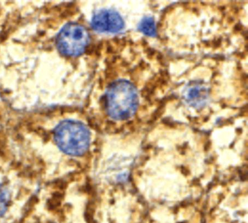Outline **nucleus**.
I'll return each mask as SVG.
<instances>
[{"label": "nucleus", "instance_id": "1", "mask_svg": "<svg viewBox=\"0 0 248 223\" xmlns=\"http://www.w3.org/2000/svg\"><path fill=\"white\" fill-rule=\"evenodd\" d=\"M139 105L137 90L130 82L118 80L107 87L105 109L109 117L115 121H125L133 117Z\"/></svg>", "mask_w": 248, "mask_h": 223}, {"label": "nucleus", "instance_id": "2", "mask_svg": "<svg viewBox=\"0 0 248 223\" xmlns=\"http://www.w3.org/2000/svg\"><path fill=\"white\" fill-rule=\"evenodd\" d=\"M54 139L62 152L71 157H79L89 151L91 133L82 122L69 119L60 123L56 127Z\"/></svg>", "mask_w": 248, "mask_h": 223}, {"label": "nucleus", "instance_id": "3", "mask_svg": "<svg viewBox=\"0 0 248 223\" xmlns=\"http://www.w3.org/2000/svg\"><path fill=\"white\" fill-rule=\"evenodd\" d=\"M90 41V34L85 27L77 23H69L59 32L56 43L62 54L75 57L85 52Z\"/></svg>", "mask_w": 248, "mask_h": 223}, {"label": "nucleus", "instance_id": "4", "mask_svg": "<svg viewBox=\"0 0 248 223\" xmlns=\"http://www.w3.org/2000/svg\"><path fill=\"white\" fill-rule=\"evenodd\" d=\"M124 22L117 12L102 10L97 12L92 19L91 26L100 33H118L124 29Z\"/></svg>", "mask_w": 248, "mask_h": 223}, {"label": "nucleus", "instance_id": "5", "mask_svg": "<svg viewBox=\"0 0 248 223\" xmlns=\"http://www.w3.org/2000/svg\"><path fill=\"white\" fill-rule=\"evenodd\" d=\"M139 30L147 36H157L154 19L151 17H144L139 25Z\"/></svg>", "mask_w": 248, "mask_h": 223}, {"label": "nucleus", "instance_id": "6", "mask_svg": "<svg viewBox=\"0 0 248 223\" xmlns=\"http://www.w3.org/2000/svg\"><path fill=\"white\" fill-rule=\"evenodd\" d=\"M9 202V192L5 187L0 186V217L5 213Z\"/></svg>", "mask_w": 248, "mask_h": 223}, {"label": "nucleus", "instance_id": "7", "mask_svg": "<svg viewBox=\"0 0 248 223\" xmlns=\"http://www.w3.org/2000/svg\"><path fill=\"white\" fill-rule=\"evenodd\" d=\"M242 28L241 25H240V24H237L234 28V31L235 32H238L242 30Z\"/></svg>", "mask_w": 248, "mask_h": 223}]
</instances>
